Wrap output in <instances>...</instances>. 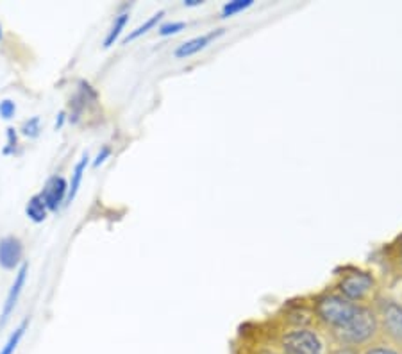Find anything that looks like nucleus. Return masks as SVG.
<instances>
[{
  "label": "nucleus",
  "instance_id": "1",
  "mask_svg": "<svg viewBox=\"0 0 402 354\" xmlns=\"http://www.w3.org/2000/svg\"><path fill=\"white\" fill-rule=\"evenodd\" d=\"M359 306L361 304L345 299L343 295H340L334 290V292H323L322 295L316 297L315 313L323 325H327L331 331L336 333L351 322V318L354 317Z\"/></svg>",
  "mask_w": 402,
  "mask_h": 354
},
{
  "label": "nucleus",
  "instance_id": "2",
  "mask_svg": "<svg viewBox=\"0 0 402 354\" xmlns=\"http://www.w3.org/2000/svg\"><path fill=\"white\" fill-rule=\"evenodd\" d=\"M377 328H379V318H377V311L372 310L368 304H361L356 311L354 317L351 318L345 328L336 331L334 335L345 343H363L366 340L372 338L376 335Z\"/></svg>",
  "mask_w": 402,
  "mask_h": 354
},
{
  "label": "nucleus",
  "instance_id": "3",
  "mask_svg": "<svg viewBox=\"0 0 402 354\" xmlns=\"http://www.w3.org/2000/svg\"><path fill=\"white\" fill-rule=\"evenodd\" d=\"M336 292L356 304H366L376 292V278L368 270H351L340 275Z\"/></svg>",
  "mask_w": 402,
  "mask_h": 354
},
{
  "label": "nucleus",
  "instance_id": "4",
  "mask_svg": "<svg viewBox=\"0 0 402 354\" xmlns=\"http://www.w3.org/2000/svg\"><path fill=\"white\" fill-rule=\"evenodd\" d=\"M283 349L286 354H323L322 342L309 329H295L283 338Z\"/></svg>",
  "mask_w": 402,
  "mask_h": 354
},
{
  "label": "nucleus",
  "instance_id": "5",
  "mask_svg": "<svg viewBox=\"0 0 402 354\" xmlns=\"http://www.w3.org/2000/svg\"><path fill=\"white\" fill-rule=\"evenodd\" d=\"M377 318L393 338L402 340V304L390 299L381 300L377 308Z\"/></svg>",
  "mask_w": 402,
  "mask_h": 354
},
{
  "label": "nucleus",
  "instance_id": "6",
  "mask_svg": "<svg viewBox=\"0 0 402 354\" xmlns=\"http://www.w3.org/2000/svg\"><path fill=\"white\" fill-rule=\"evenodd\" d=\"M40 196L41 199H44L45 206L49 208V211H58V208L65 203L66 196H69V183H66L65 177L52 176L51 179L45 183Z\"/></svg>",
  "mask_w": 402,
  "mask_h": 354
},
{
  "label": "nucleus",
  "instance_id": "7",
  "mask_svg": "<svg viewBox=\"0 0 402 354\" xmlns=\"http://www.w3.org/2000/svg\"><path fill=\"white\" fill-rule=\"evenodd\" d=\"M24 246L16 236H6L0 240V267L6 270H15L22 265Z\"/></svg>",
  "mask_w": 402,
  "mask_h": 354
},
{
  "label": "nucleus",
  "instance_id": "8",
  "mask_svg": "<svg viewBox=\"0 0 402 354\" xmlns=\"http://www.w3.org/2000/svg\"><path fill=\"white\" fill-rule=\"evenodd\" d=\"M27 270H29V267H27V263L20 265L19 272H16V275H15V281H13L11 288H9L8 297H6L4 308H2V315H0V325L6 324V320H8V318H9V315H11L13 310H15L16 303H19L20 293H22L24 286H26Z\"/></svg>",
  "mask_w": 402,
  "mask_h": 354
},
{
  "label": "nucleus",
  "instance_id": "9",
  "mask_svg": "<svg viewBox=\"0 0 402 354\" xmlns=\"http://www.w3.org/2000/svg\"><path fill=\"white\" fill-rule=\"evenodd\" d=\"M222 34H223V29H216V31H211V33H208V34H202V36L191 38V40L181 44L179 47L176 49L174 54H176V58H188V56L197 54V52L204 51V49L208 47L211 41H215L216 38L222 36Z\"/></svg>",
  "mask_w": 402,
  "mask_h": 354
},
{
  "label": "nucleus",
  "instance_id": "10",
  "mask_svg": "<svg viewBox=\"0 0 402 354\" xmlns=\"http://www.w3.org/2000/svg\"><path fill=\"white\" fill-rule=\"evenodd\" d=\"M88 165H90V156L83 154V158L79 159V163H77L76 168H74L72 183L69 185V196H66V204L72 203V201L76 199L77 192H79V188H81V183H83V177H84V172H86Z\"/></svg>",
  "mask_w": 402,
  "mask_h": 354
},
{
  "label": "nucleus",
  "instance_id": "11",
  "mask_svg": "<svg viewBox=\"0 0 402 354\" xmlns=\"http://www.w3.org/2000/svg\"><path fill=\"white\" fill-rule=\"evenodd\" d=\"M26 213H27V217H29L33 222H36V224H41V222L47 218L49 208L45 206V203H44V199H41L40 193L31 197L29 203H27V206H26Z\"/></svg>",
  "mask_w": 402,
  "mask_h": 354
},
{
  "label": "nucleus",
  "instance_id": "12",
  "mask_svg": "<svg viewBox=\"0 0 402 354\" xmlns=\"http://www.w3.org/2000/svg\"><path fill=\"white\" fill-rule=\"evenodd\" d=\"M127 22H129V13H122V15H119L115 19V22H113L111 29L108 31V34H106L104 38V49H109L111 45H115V41L119 40L120 34H122V31L126 29Z\"/></svg>",
  "mask_w": 402,
  "mask_h": 354
},
{
  "label": "nucleus",
  "instance_id": "13",
  "mask_svg": "<svg viewBox=\"0 0 402 354\" xmlns=\"http://www.w3.org/2000/svg\"><path fill=\"white\" fill-rule=\"evenodd\" d=\"M163 16H165V11H158V13H156V15H152L151 19L145 20V22L141 24V26H138L136 29L133 31V33L127 34V36L124 38V44H129V41L138 40V38L144 36L145 33H149V31H151V29H154V27L159 24V20L163 19Z\"/></svg>",
  "mask_w": 402,
  "mask_h": 354
},
{
  "label": "nucleus",
  "instance_id": "14",
  "mask_svg": "<svg viewBox=\"0 0 402 354\" xmlns=\"http://www.w3.org/2000/svg\"><path fill=\"white\" fill-rule=\"evenodd\" d=\"M27 325H29V320H24L22 324L19 325V328L15 329V331L11 333V336L8 338V342H6V345L0 349V354H15V350H16V347H19V343L22 342V338H24V335H26V329H27Z\"/></svg>",
  "mask_w": 402,
  "mask_h": 354
},
{
  "label": "nucleus",
  "instance_id": "15",
  "mask_svg": "<svg viewBox=\"0 0 402 354\" xmlns=\"http://www.w3.org/2000/svg\"><path fill=\"white\" fill-rule=\"evenodd\" d=\"M252 4H254V0H234V2H227L222 8V16L223 19H229V16L236 15V13L248 9Z\"/></svg>",
  "mask_w": 402,
  "mask_h": 354
},
{
  "label": "nucleus",
  "instance_id": "16",
  "mask_svg": "<svg viewBox=\"0 0 402 354\" xmlns=\"http://www.w3.org/2000/svg\"><path fill=\"white\" fill-rule=\"evenodd\" d=\"M40 131H41L40 116H33V118L26 120V122L22 123V134H24V136L38 138V136H40Z\"/></svg>",
  "mask_w": 402,
  "mask_h": 354
},
{
  "label": "nucleus",
  "instance_id": "17",
  "mask_svg": "<svg viewBox=\"0 0 402 354\" xmlns=\"http://www.w3.org/2000/svg\"><path fill=\"white\" fill-rule=\"evenodd\" d=\"M15 113H16V104L9 98H4V101L0 102V116L4 120H11L15 118Z\"/></svg>",
  "mask_w": 402,
  "mask_h": 354
},
{
  "label": "nucleus",
  "instance_id": "18",
  "mask_svg": "<svg viewBox=\"0 0 402 354\" xmlns=\"http://www.w3.org/2000/svg\"><path fill=\"white\" fill-rule=\"evenodd\" d=\"M184 27H186V24L184 22H169V24H163V26L159 27L158 33L161 34V36H170V34L181 33Z\"/></svg>",
  "mask_w": 402,
  "mask_h": 354
},
{
  "label": "nucleus",
  "instance_id": "19",
  "mask_svg": "<svg viewBox=\"0 0 402 354\" xmlns=\"http://www.w3.org/2000/svg\"><path fill=\"white\" fill-rule=\"evenodd\" d=\"M6 134H8V147L4 148V154H13L16 151V147H19V134H16L15 127L11 126L6 129Z\"/></svg>",
  "mask_w": 402,
  "mask_h": 354
},
{
  "label": "nucleus",
  "instance_id": "20",
  "mask_svg": "<svg viewBox=\"0 0 402 354\" xmlns=\"http://www.w3.org/2000/svg\"><path fill=\"white\" fill-rule=\"evenodd\" d=\"M109 156H111V148H109V147H102L101 152H99V154H97V158H95L94 166H101L102 163H104L106 159L109 158Z\"/></svg>",
  "mask_w": 402,
  "mask_h": 354
},
{
  "label": "nucleus",
  "instance_id": "21",
  "mask_svg": "<svg viewBox=\"0 0 402 354\" xmlns=\"http://www.w3.org/2000/svg\"><path fill=\"white\" fill-rule=\"evenodd\" d=\"M363 354H398V353H395L393 349H388V347H370V349H366Z\"/></svg>",
  "mask_w": 402,
  "mask_h": 354
},
{
  "label": "nucleus",
  "instance_id": "22",
  "mask_svg": "<svg viewBox=\"0 0 402 354\" xmlns=\"http://www.w3.org/2000/svg\"><path fill=\"white\" fill-rule=\"evenodd\" d=\"M66 120V111H61L58 115V120H56V131H59L63 127V123H65Z\"/></svg>",
  "mask_w": 402,
  "mask_h": 354
},
{
  "label": "nucleus",
  "instance_id": "23",
  "mask_svg": "<svg viewBox=\"0 0 402 354\" xmlns=\"http://www.w3.org/2000/svg\"><path fill=\"white\" fill-rule=\"evenodd\" d=\"M395 260L402 265V236L401 240H398V246L395 247Z\"/></svg>",
  "mask_w": 402,
  "mask_h": 354
},
{
  "label": "nucleus",
  "instance_id": "24",
  "mask_svg": "<svg viewBox=\"0 0 402 354\" xmlns=\"http://www.w3.org/2000/svg\"><path fill=\"white\" fill-rule=\"evenodd\" d=\"M202 0H184V6L186 8H194V6H201Z\"/></svg>",
  "mask_w": 402,
  "mask_h": 354
},
{
  "label": "nucleus",
  "instance_id": "25",
  "mask_svg": "<svg viewBox=\"0 0 402 354\" xmlns=\"http://www.w3.org/2000/svg\"><path fill=\"white\" fill-rule=\"evenodd\" d=\"M0 40H2V26H0Z\"/></svg>",
  "mask_w": 402,
  "mask_h": 354
}]
</instances>
